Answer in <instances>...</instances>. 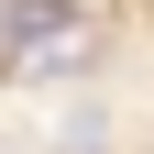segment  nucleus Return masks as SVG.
<instances>
[{"label":"nucleus","mask_w":154,"mask_h":154,"mask_svg":"<svg viewBox=\"0 0 154 154\" xmlns=\"http://www.w3.org/2000/svg\"><path fill=\"white\" fill-rule=\"evenodd\" d=\"M77 22V0H0V44L22 55V44H55V33Z\"/></svg>","instance_id":"nucleus-1"}]
</instances>
